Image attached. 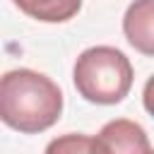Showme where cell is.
I'll return each mask as SVG.
<instances>
[{
  "label": "cell",
  "mask_w": 154,
  "mask_h": 154,
  "mask_svg": "<svg viewBox=\"0 0 154 154\" xmlns=\"http://www.w3.org/2000/svg\"><path fill=\"white\" fill-rule=\"evenodd\" d=\"M63 91L43 72L19 67L0 77V120L24 135H38L58 123Z\"/></svg>",
  "instance_id": "obj_1"
},
{
  "label": "cell",
  "mask_w": 154,
  "mask_h": 154,
  "mask_svg": "<svg viewBox=\"0 0 154 154\" xmlns=\"http://www.w3.org/2000/svg\"><path fill=\"white\" fill-rule=\"evenodd\" d=\"M72 82L84 101L113 106L132 89V65L128 55L113 46H91L75 60Z\"/></svg>",
  "instance_id": "obj_2"
},
{
  "label": "cell",
  "mask_w": 154,
  "mask_h": 154,
  "mask_svg": "<svg viewBox=\"0 0 154 154\" xmlns=\"http://www.w3.org/2000/svg\"><path fill=\"white\" fill-rule=\"evenodd\" d=\"M94 142L99 144V152H135L137 154V152L152 149L144 128L137 125L135 120H128V118L108 120L99 130Z\"/></svg>",
  "instance_id": "obj_3"
},
{
  "label": "cell",
  "mask_w": 154,
  "mask_h": 154,
  "mask_svg": "<svg viewBox=\"0 0 154 154\" xmlns=\"http://www.w3.org/2000/svg\"><path fill=\"white\" fill-rule=\"evenodd\" d=\"M154 0H135L123 17V31L128 43L142 55L154 53Z\"/></svg>",
  "instance_id": "obj_4"
},
{
  "label": "cell",
  "mask_w": 154,
  "mask_h": 154,
  "mask_svg": "<svg viewBox=\"0 0 154 154\" xmlns=\"http://www.w3.org/2000/svg\"><path fill=\"white\" fill-rule=\"evenodd\" d=\"M26 17L46 22V24H60L72 19L79 7L82 0H12Z\"/></svg>",
  "instance_id": "obj_5"
},
{
  "label": "cell",
  "mask_w": 154,
  "mask_h": 154,
  "mask_svg": "<svg viewBox=\"0 0 154 154\" xmlns=\"http://www.w3.org/2000/svg\"><path fill=\"white\" fill-rule=\"evenodd\" d=\"M48 152H99V144L94 142V137H84V135H65L63 140H55L46 147Z\"/></svg>",
  "instance_id": "obj_6"
}]
</instances>
